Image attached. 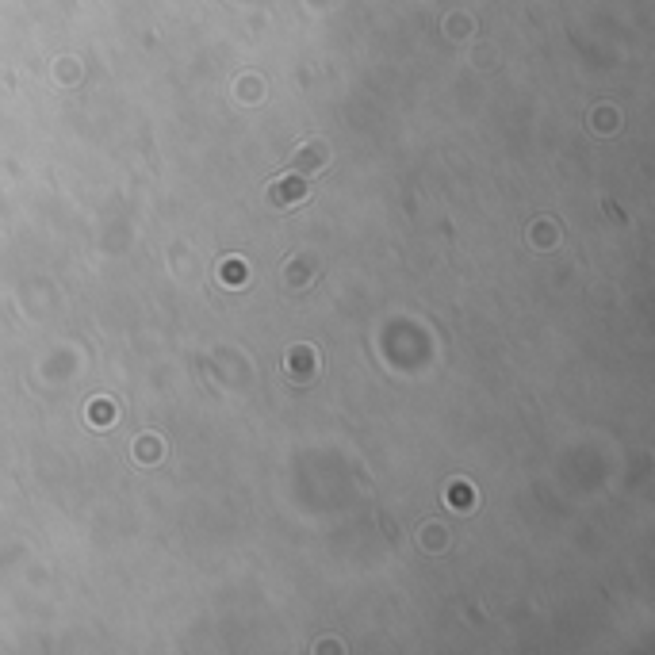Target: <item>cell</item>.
Returning a JSON list of instances; mask_svg holds the SVG:
<instances>
[{
  "label": "cell",
  "mask_w": 655,
  "mask_h": 655,
  "mask_svg": "<svg viewBox=\"0 0 655 655\" xmlns=\"http://www.w3.org/2000/svg\"><path fill=\"white\" fill-rule=\"evenodd\" d=\"M280 196H284V188H276V192H272V200H280ZM288 196L299 200V196H303V184H292V188H288Z\"/></svg>",
  "instance_id": "1"
}]
</instances>
